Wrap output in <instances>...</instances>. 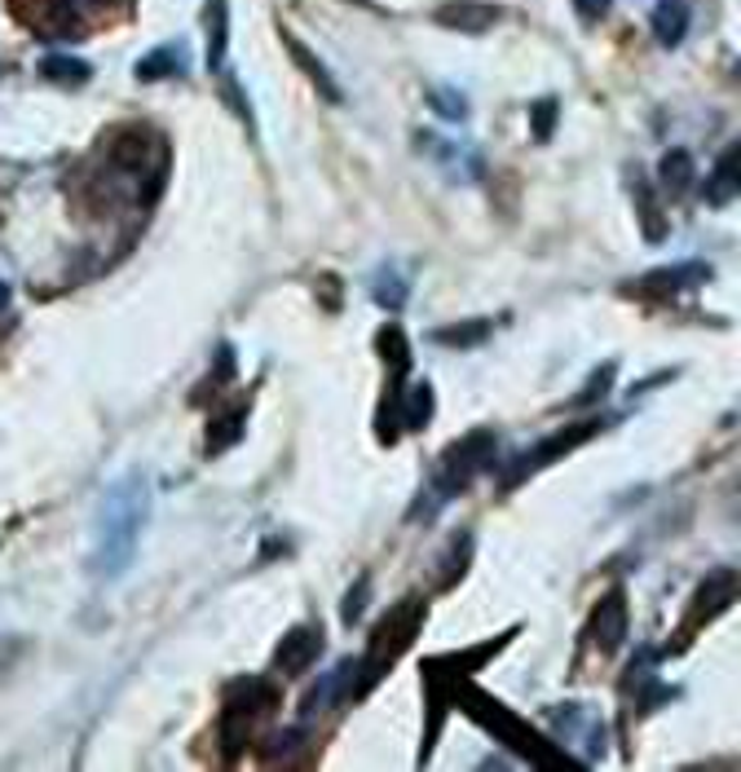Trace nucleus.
I'll return each mask as SVG.
<instances>
[{
    "label": "nucleus",
    "instance_id": "1",
    "mask_svg": "<svg viewBox=\"0 0 741 772\" xmlns=\"http://www.w3.org/2000/svg\"><path fill=\"white\" fill-rule=\"evenodd\" d=\"M142 521H146V482L129 477L107 495L102 517H98V548H93V570L98 574L115 578V574L129 570Z\"/></svg>",
    "mask_w": 741,
    "mask_h": 772
},
{
    "label": "nucleus",
    "instance_id": "2",
    "mask_svg": "<svg viewBox=\"0 0 741 772\" xmlns=\"http://www.w3.org/2000/svg\"><path fill=\"white\" fill-rule=\"evenodd\" d=\"M495 451H499L495 433H468L464 442H455L446 451V460H442V477H438V490H433L438 504H446L451 495H460L477 473L495 468Z\"/></svg>",
    "mask_w": 741,
    "mask_h": 772
},
{
    "label": "nucleus",
    "instance_id": "3",
    "mask_svg": "<svg viewBox=\"0 0 741 772\" xmlns=\"http://www.w3.org/2000/svg\"><path fill=\"white\" fill-rule=\"evenodd\" d=\"M274 706H278V688H274L269 680H239V684H230L225 710H221V737H225L230 746H239V741L247 737L252 719H261V715L274 710Z\"/></svg>",
    "mask_w": 741,
    "mask_h": 772
},
{
    "label": "nucleus",
    "instance_id": "4",
    "mask_svg": "<svg viewBox=\"0 0 741 772\" xmlns=\"http://www.w3.org/2000/svg\"><path fill=\"white\" fill-rule=\"evenodd\" d=\"M318 649H322V631H313V627H300V631H291V636H283V644H278V671H287V675H300L313 658H318Z\"/></svg>",
    "mask_w": 741,
    "mask_h": 772
},
{
    "label": "nucleus",
    "instance_id": "5",
    "mask_svg": "<svg viewBox=\"0 0 741 772\" xmlns=\"http://www.w3.org/2000/svg\"><path fill=\"white\" fill-rule=\"evenodd\" d=\"M596 429H600V424H596V420H587V424H578V429H569V433H556V438H548L543 446H534V451H526V455H521L517 473H530V468L548 464L552 455H569V451H574V446H583V442H587Z\"/></svg>",
    "mask_w": 741,
    "mask_h": 772
},
{
    "label": "nucleus",
    "instance_id": "6",
    "mask_svg": "<svg viewBox=\"0 0 741 772\" xmlns=\"http://www.w3.org/2000/svg\"><path fill=\"white\" fill-rule=\"evenodd\" d=\"M596 644H600V653H613L618 644H622V636H627V605H622V592H613L609 600H600V609H596Z\"/></svg>",
    "mask_w": 741,
    "mask_h": 772
},
{
    "label": "nucleus",
    "instance_id": "7",
    "mask_svg": "<svg viewBox=\"0 0 741 772\" xmlns=\"http://www.w3.org/2000/svg\"><path fill=\"white\" fill-rule=\"evenodd\" d=\"M688 19H693L688 0H657V10H653V36H657L662 45H679V41L688 36Z\"/></svg>",
    "mask_w": 741,
    "mask_h": 772
},
{
    "label": "nucleus",
    "instance_id": "8",
    "mask_svg": "<svg viewBox=\"0 0 741 772\" xmlns=\"http://www.w3.org/2000/svg\"><path fill=\"white\" fill-rule=\"evenodd\" d=\"M732 195H737V146H728V151L719 155L715 173L706 177V203L723 208V203H732Z\"/></svg>",
    "mask_w": 741,
    "mask_h": 772
},
{
    "label": "nucleus",
    "instance_id": "9",
    "mask_svg": "<svg viewBox=\"0 0 741 772\" xmlns=\"http://www.w3.org/2000/svg\"><path fill=\"white\" fill-rule=\"evenodd\" d=\"M688 278H693V283H706V278H710V269H706V265L653 269V274H644V291H679V287H688Z\"/></svg>",
    "mask_w": 741,
    "mask_h": 772
},
{
    "label": "nucleus",
    "instance_id": "10",
    "mask_svg": "<svg viewBox=\"0 0 741 772\" xmlns=\"http://www.w3.org/2000/svg\"><path fill=\"white\" fill-rule=\"evenodd\" d=\"M438 19L446 27H460V32H486L499 19V10H490V5H446Z\"/></svg>",
    "mask_w": 741,
    "mask_h": 772
},
{
    "label": "nucleus",
    "instance_id": "11",
    "mask_svg": "<svg viewBox=\"0 0 741 772\" xmlns=\"http://www.w3.org/2000/svg\"><path fill=\"white\" fill-rule=\"evenodd\" d=\"M173 71H186V49L181 45H164L159 54H151V58L137 63L142 80H159V76H173Z\"/></svg>",
    "mask_w": 741,
    "mask_h": 772
},
{
    "label": "nucleus",
    "instance_id": "12",
    "mask_svg": "<svg viewBox=\"0 0 741 772\" xmlns=\"http://www.w3.org/2000/svg\"><path fill=\"white\" fill-rule=\"evenodd\" d=\"M662 186H666L671 195H684V190L693 186V155H688V151H671V155L662 159Z\"/></svg>",
    "mask_w": 741,
    "mask_h": 772
},
{
    "label": "nucleus",
    "instance_id": "13",
    "mask_svg": "<svg viewBox=\"0 0 741 772\" xmlns=\"http://www.w3.org/2000/svg\"><path fill=\"white\" fill-rule=\"evenodd\" d=\"M429 416H433V389H429V384H416V389H407L402 424H407V429H424Z\"/></svg>",
    "mask_w": 741,
    "mask_h": 772
},
{
    "label": "nucleus",
    "instance_id": "14",
    "mask_svg": "<svg viewBox=\"0 0 741 772\" xmlns=\"http://www.w3.org/2000/svg\"><path fill=\"white\" fill-rule=\"evenodd\" d=\"M287 49H291V58H296V63H305V71L318 80V89H322L331 102H340V89L331 85V76L322 71V63H318V58H309V49H305V45H296V41H287Z\"/></svg>",
    "mask_w": 741,
    "mask_h": 772
},
{
    "label": "nucleus",
    "instance_id": "15",
    "mask_svg": "<svg viewBox=\"0 0 741 772\" xmlns=\"http://www.w3.org/2000/svg\"><path fill=\"white\" fill-rule=\"evenodd\" d=\"M45 76L58 80V85H85V80H89V67L76 63V58H49V63H45Z\"/></svg>",
    "mask_w": 741,
    "mask_h": 772
},
{
    "label": "nucleus",
    "instance_id": "16",
    "mask_svg": "<svg viewBox=\"0 0 741 772\" xmlns=\"http://www.w3.org/2000/svg\"><path fill=\"white\" fill-rule=\"evenodd\" d=\"M486 331H490V322H473V327H442L433 340H438V344H460V349H468V344H482V340H486Z\"/></svg>",
    "mask_w": 741,
    "mask_h": 772
},
{
    "label": "nucleus",
    "instance_id": "17",
    "mask_svg": "<svg viewBox=\"0 0 741 772\" xmlns=\"http://www.w3.org/2000/svg\"><path fill=\"white\" fill-rule=\"evenodd\" d=\"M376 300H380L385 309H402V305H407V283H402L398 274H380V278H376Z\"/></svg>",
    "mask_w": 741,
    "mask_h": 772
},
{
    "label": "nucleus",
    "instance_id": "18",
    "mask_svg": "<svg viewBox=\"0 0 741 772\" xmlns=\"http://www.w3.org/2000/svg\"><path fill=\"white\" fill-rule=\"evenodd\" d=\"M221 429L217 433H208V451H225L230 442H239V433H243V411H230L225 420H217Z\"/></svg>",
    "mask_w": 741,
    "mask_h": 772
},
{
    "label": "nucleus",
    "instance_id": "19",
    "mask_svg": "<svg viewBox=\"0 0 741 772\" xmlns=\"http://www.w3.org/2000/svg\"><path fill=\"white\" fill-rule=\"evenodd\" d=\"M429 98L438 102V115H446V120H464L468 115V102L455 89H429Z\"/></svg>",
    "mask_w": 741,
    "mask_h": 772
},
{
    "label": "nucleus",
    "instance_id": "20",
    "mask_svg": "<svg viewBox=\"0 0 741 772\" xmlns=\"http://www.w3.org/2000/svg\"><path fill=\"white\" fill-rule=\"evenodd\" d=\"M552 120H556V102L548 98V102H539V107H534V137H539V142H548V137H552Z\"/></svg>",
    "mask_w": 741,
    "mask_h": 772
},
{
    "label": "nucleus",
    "instance_id": "21",
    "mask_svg": "<svg viewBox=\"0 0 741 772\" xmlns=\"http://www.w3.org/2000/svg\"><path fill=\"white\" fill-rule=\"evenodd\" d=\"M574 10H578L583 23H600L609 14V0H574Z\"/></svg>",
    "mask_w": 741,
    "mask_h": 772
},
{
    "label": "nucleus",
    "instance_id": "22",
    "mask_svg": "<svg viewBox=\"0 0 741 772\" xmlns=\"http://www.w3.org/2000/svg\"><path fill=\"white\" fill-rule=\"evenodd\" d=\"M54 5H58L63 14H76V10H85V5H98V0H54Z\"/></svg>",
    "mask_w": 741,
    "mask_h": 772
},
{
    "label": "nucleus",
    "instance_id": "23",
    "mask_svg": "<svg viewBox=\"0 0 741 772\" xmlns=\"http://www.w3.org/2000/svg\"><path fill=\"white\" fill-rule=\"evenodd\" d=\"M10 305V287H5V278H0V309Z\"/></svg>",
    "mask_w": 741,
    "mask_h": 772
}]
</instances>
